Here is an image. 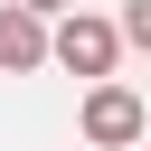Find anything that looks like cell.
Wrapping results in <instances>:
<instances>
[{
  "label": "cell",
  "instance_id": "1",
  "mask_svg": "<svg viewBox=\"0 0 151 151\" xmlns=\"http://www.w3.org/2000/svg\"><path fill=\"white\" fill-rule=\"evenodd\" d=\"M113 57H123V19H94V9L57 19V66H66V76H94V85H113Z\"/></svg>",
  "mask_w": 151,
  "mask_h": 151
},
{
  "label": "cell",
  "instance_id": "2",
  "mask_svg": "<svg viewBox=\"0 0 151 151\" xmlns=\"http://www.w3.org/2000/svg\"><path fill=\"white\" fill-rule=\"evenodd\" d=\"M76 123H85V142H94V151H132V142L151 132V113H142V94H132V85H94Z\"/></svg>",
  "mask_w": 151,
  "mask_h": 151
},
{
  "label": "cell",
  "instance_id": "3",
  "mask_svg": "<svg viewBox=\"0 0 151 151\" xmlns=\"http://www.w3.org/2000/svg\"><path fill=\"white\" fill-rule=\"evenodd\" d=\"M47 57H57V28H47L38 9H19V0H0V66H9V76H38Z\"/></svg>",
  "mask_w": 151,
  "mask_h": 151
},
{
  "label": "cell",
  "instance_id": "4",
  "mask_svg": "<svg viewBox=\"0 0 151 151\" xmlns=\"http://www.w3.org/2000/svg\"><path fill=\"white\" fill-rule=\"evenodd\" d=\"M123 47H151V0H123Z\"/></svg>",
  "mask_w": 151,
  "mask_h": 151
},
{
  "label": "cell",
  "instance_id": "5",
  "mask_svg": "<svg viewBox=\"0 0 151 151\" xmlns=\"http://www.w3.org/2000/svg\"><path fill=\"white\" fill-rule=\"evenodd\" d=\"M19 9H38V19H76V0H19Z\"/></svg>",
  "mask_w": 151,
  "mask_h": 151
}]
</instances>
